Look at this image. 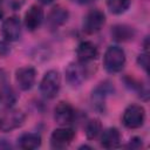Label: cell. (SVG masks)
<instances>
[{
	"instance_id": "6da1fadb",
	"label": "cell",
	"mask_w": 150,
	"mask_h": 150,
	"mask_svg": "<svg viewBox=\"0 0 150 150\" xmlns=\"http://www.w3.org/2000/svg\"><path fill=\"white\" fill-rule=\"evenodd\" d=\"M103 66L108 73H120L125 66L124 50L118 46L108 47L103 56Z\"/></svg>"
},
{
	"instance_id": "7a4b0ae2",
	"label": "cell",
	"mask_w": 150,
	"mask_h": 150,
	"mask_svg": "<svg viewBox=\"0 0 150 150\" xmlns=\"http://www.w3.org/2000/svg\"><path fill=\"white\" fill-rule=\"evenodd\" d=\"M61 87V76L57 70H48L41 82H40V93L46 98H54Z\"/></svg>"
},
{
	"instance_id": "3957f363",
	"label": "cell",
	"mask_w": 150,
	"mask_h": 150,
	"mask_svg": "<svg viewBox=\"0 0 150 150\" xmlns=\"http://www.w3.org/2000/svg\"><path fill=\"white\" fill-rule=\"evenodd\" d=\"M145 121V110L142 105L130 104L123 112L122 122L128 129H137L144 124Z\"/></svg>"
},
{
	"instance_id": "277c9868",
	"label": "cell",
	"mask_w": 150,
	"mask_h": 150,
	"mask_svg": "<svg viewBox=\"0 0 150 150\" xmlns=\"http://www.w3.org/2000/svg\"><path fill=\"white\" fill-rule=\"evenodd\" d=\"M105 23V15L100 9H91L83 19V30L87 34H95Z\"/></svg>"
},
{
	"instance_id": "5b68a950",
	"label": "cell",
	"mask_w": 150,
	"mask_h": 150,
	"mask_svg": "<svg viewBox=\"0 0 150 150\" xmlns=\"http://www.w3.org/2000/svg\"><path fill=\"white\" fill-rule=\"evenodd\" d=\"M75 131L70 128L62 127L55 129L50 135V145L54 149H64L74 139Z\"/></svg>"
},
{
	"instance_id": "8992f818",
	"label": "cell",
	"mask_w": 150,
	"mask_h": 150,
	"mask_svg": "<svg viewBox=\"0 0 150 150\" xmlns=\"http://www.w3.org/2000/svg\"><path fill=\"white\" fill-rule=\"evenodd\" d=\"M1 33L5 40L13 42L21 36V22L18 16H8L1 25Z\"/></svg>"
},
{
	"instance_id": "52a82bcc",
	"label": "cell",
	"mask_w": 150,
	"mask_h": 150,
	"mask_svg": "<svg viewBox=\"0 0 150 150\" xmlns=\"http://www.w3.org/2000/svg\"><path fill=\"white\" fill-rule=\"evenodd\" d=\"M36 79V71L32 67H21L15 71V81L21 90H29Z\"/></svg>"
},
{
	"instance_id": "ba28073f",
	"label": "cell",
	"mask_w": 150,
	"mask_h": 150,
	"mask_svg": "<svg viewBox=\"0 0 150 150\" xmlns=\"http://www.w3.org/2000/svg\"><path fill=\"white\" fill-rule=\"evenodd\" d=\"M74 109L68 102L61 101L54 108V120L57 124L62 127L70 124L74 120Z\"/></svg>"
},
{
	"instance_id": "9c48e42d",
	"label": "cell",
	"mask_w": 150,
	"mask_h": 150,
	"mask_svg": "<svg viewBox=\"0 0 150 150\" xmlns=\"http://www.w3.org/2000/svg\"><path fill=\"white\" fill-rule=\"evenodd\" d=\"M76 55L79 59V62L81 64H86L89 62H93L94 60L97 59L98 56V49L97 47L90 42V41H82L77 49H76Z\"/></svg>"
},
{
	"instance_id": "30bf717a",
	"label": "cell",
	"mask_w": 150,
	"mask_h": 150,
	"mask_svg": "<svg viewBox=\"0 0 150 150\" xmlns=\"http://www.w3.org/2000/svg\"><path fill=\"white\" fill-rule=\"evenodd\" d=\"M25 115L20 110H9L0 117V129L4 131L13 130L23 123Z\"/></svg>"
},
{
	"instance_id": "8fae6325",
	"label": "cell",
	"mask_w": 150,
	"mask_h": 150,
	"mask_svg": "<svg viewBox=\"0 0 150 150\" xmlns=\"http://www.w3.org/2000/svg\"><path fill=\"white\" fill-rule=\"evenodd\" d=\"M43 21V11L40 6L33 5L29 7V9L25 14V26L28 30L34 32L40 27V25Z\"/></svg>"
},
{
	"instance_id": "7c38bea8",
	"label": "cell",
	"mask_w": 150,
	"mask_h": 150,
	"mask_svg": "<svg viewBox=\"0 0 150 150\" xmlns=\"http://www.w3.org/2000/svg\"><path fill=\"white\" fill-rule=\"evenodd\" d=\"M68 16H69V13L66 8H63L61 6L54 7L47 16V25L52 29H55V28L62 26L67 21Z\"/></svg>"
},
{
	"instance_id": "4fadbf2b",
	"label": "cell",
	"mask_w": 150,
	"mask_h": 150,
	"mask_svg": "<svg viewBox=\"0 0 150 150\" xmlns=\"http://www.w3.org/2000/svg\"><path fill=\"white\" fill-rule=\"evenodd\" d=\"M66 77L71 87H79L84 79V73L83 68L81 67V63H69L66 69Z\"/></svg>"
},
{
	"instance_id": "5bb4252c",
	"label": "cell",
	"mask_w": 150,
	"mask_h": 150,
	"mask_svg": "<svg viewBox=\"0 0 150 150\" xmlns=\"http://www.w3.org/2000/svg\"><path fill=\"white\" fill-rule=\"evenodd\" d=\"M121 143V134L116 128H108L102 131L101 145L105 149L117 148Z\"/></svg>"
},
{
	"instance_id": "9a60e30c",
	"label": "cell",
	"mask_w": 150,
	"mask_h": 150,
	"mask_svg": "<svg viewBox=\"0 0 150 150\" xmlns=\"http://www.w3.org/2000/svg\"><path fill=\"white\" fill-rule=\"evenodd\" d=\"M18 145L25 150H34L41 145V136L35 132H25L18 138Z\"/></svg>"
},
{
	"instance_id": "2e32d148",
	"label": "cell",
	"mask_w": 150,
	"mask_h": 150,
	"mask_svg": "<svg viewBox=\"0 0 150 150\" xmlns=\"http://www.w3.org/2000/svg\"><path fill=\"white\" fill-rule=\"evenodd\" d=\"M111 34L116 41H127L132 39L135 33H134V29L129 26L117 25V26H114V28L111 29Z\"/></svg>"
},
{
	"instance_id": "e0dca14e",
	"label": "cell",
	"mask_w": 150,
	"mask_h": 150,
	"mask_svg": "<svg viewBox=\"0 0 150 150\" xmlns=\"http://www.w3.org/2000/svg\"><path fill=\"white\" fill-rule=\"evenodd\" d=\"M131 4V0H107V6L110 13L112 14H122L127 12Z\"/></svg>"
},
{
	"instance_id": "ac0fdd59",
	"label": "cell",
	"mask_w": 150,
	"mask_h": 150,
	"mask_svg": "<svg viewBox=\"0 0 150 150\" xmlns=\"http://www.w3.org/2000/svg\"><path fill=\"white\" fill-rule=\"evenodd\" d=\"M109 93V86L105 83H101V86H98L94 91H93V102L96 107H102L104 104V100L105 96Z\"/></svg>"
},
{
	"instance_id": "d6986e66",
	"label": "cell",
	"mask_w": 150,
	"mask_h": 150,
	"mask_svg": "<svg viewBox=\"0 0 150 150\" xmlns=\"http://www.w3.org/2000/svg\"><path fill=\"white\" fill-rule=\"evenodd\" d=\"M26 0H0V19L5 15L7 11L20 9Z\"/></svg>"
},
{
	"instance_id": "ffe728a7",
	"label": "cell",
	"mask_w": 150,
	"mask_h": 150,
	"mask_svg": "<svg viewBox=\"0 0 150 150\" xmlns=\"http://www.w3.org/2000/svg\"><path fill=\"white\" fill-rule=\"evenodd\" d=\"M101 129H102V125H101V122L96 118H93V120H89L86 124V136L88 139H94L98 136V134L101 132Z\"/></svg>"
},
{
	"instance_id": "44dd1931",
	"label": "cell",
	"mask_w": 150,
	"mask_h": 150,
	"mask_svg": "<svg viewBox=\"0 0 150 150\" xmlns=\"http://www.w3.org/2000/svg\"><path fill=\"white\" fill-rule=\"evenodd\" d=\"M137 62H138V64H139L145 71H148V66H149L148 52H145V53H143V54H139V55H138V59H137Z\"/></svg>"
},
{
	"instance_id": "7402d4cb",
	"label": "cell",
	"mask_w": 150,
	"mask_h": 150,
	"mask_svg": "<svg viewBox=\"0 0 150 150\" xmlns=\"http://www.w3.org/2000/svg\"><path fill=\"white\" fill-rule=\"evenodd\" d=\"M128 146L131 148V149H134V148H139V146H142V139L138 138V137H134L132 139H130V143L128 144Z\"/></svg>"
},
{
	"instance_id": "603a6c76",
	"label": "cell",
	"mask_w": 150,
	"mask_h": 150,
	"mask_svg": "<svg viewBox=\"0 0 150 150\" xmlns=\"http://www.w3.org/2000/svg\"><path fill=\"white\" fill-rule=\"evenodd\" d=\"M70 1L75 2V4H79V5H88V4L94 2L95 0H70Z\"/></svg>"
},
{
	"instance_id": "cb8c5ba5",
	"label": "cell",
	"mask_w": 150,
	"mask_h": 150,
	"mask_svg": "<svg viewBox=\"0 0 150 150\" xmlns=\"http://www.w3.org/2000/svg\"><path fill=\"white\" fill-rule=\"evenodd\" d=\"M39 2H41V4H43V5H48V4H50V2H53L54 0H38Z\"/></svg>"
}]
</instances>
